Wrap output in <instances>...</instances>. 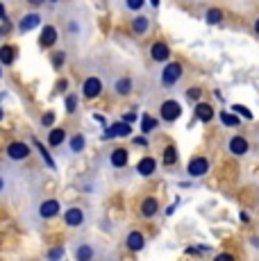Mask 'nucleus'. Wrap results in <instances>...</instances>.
Returning a JSON list of instances; mask_svg holds the SVG:
<instances>
[{
	"label": "nucleus",
	"mask_w": 259,
	"mask_h": 261,
	"mask_svg": "<svg viewBox=\"0 0 259 261\" xmlns=\"http://www.w3.org/2000/svg\"><path fill=\"white\" fill-rule=\"evenodd\" d=\"M180 77H182V66L177 62H171V64H166V66H164V71H162V84L166 89L175 87V84L180 82Z\"/></svg>",
	"instance_id": "f257e3e1"
},
{
	"label": "nucleus",
	"mask_w": 259,
	"mask_h": 261,
	"mask_svg": "<svg viewBox=\"0 0 259 261\" xmlns=\"http://www.w3.org/2000/svg\"><path fill=\"white\" fill-rule=\"evenodd\" d=\"M82 93L87 100H93L102 93V80L100 77H87L82 84Z\"/></svg>",
	"instance_id": "f03ea898"
},
{
	"label": "nucleus",
	"mask_w": 259,
	"mask_h": 261,
	"mask_svg": "<svg viewBox=\"0 0 259 261\" xmlns=\"http://www.w3.org/2000/svg\"><path fill=\"white\" fill-rule=\"evenodd\" d=\"M182 114V107L175 102V100H166V102L162 105V109H159V116L164 120H168V123H173V120H177Z\"/></svg>",
	"instance_id": "7ed1b4c3"
},
{
	"label": "nucleus",
	"mask_w": 259,
	"mask_h": 261,
	"mask_svg": "<svg viewBox=\"0 0 259 261\" xmlns=\"http://www.w3.org/2000/svg\"><path fill=\"white\" fill-rule=\"evenodd\" d=\"M7 157L14 159V162H23V159L30 157V148L21 141H14V143L7 145Z\"/></svg>",
	"instance_id": "20e7f679"
},
{
	"label": "nucleus",
	"mask_w": 259,
	"mask_h": 261,
	"mask_svg": "<svg viewBox=\"0 0 259 261\" xmlns=\"http://www.w3.org/2000/svg\"><path fill=\"white\" fill-rule=\"evenodd\" d=\"M84 220H87V214H84L80 207H71L66 214H64V223H66L68 227H82Z\"/></svg>",
	"instance_id": "39448f33"
},
{
	"label": "nucleus",
	"mask_w": 259,
	"mask_h": 261,
	"mask_svg": "<svg viewBox=\"0 0 259 261\" xmlns=\"http://www.w3.org/2000/svg\"><path fill=\"white\" fill-rule=\"evenodd\" d=\"M207 170H209V162L205 157H193L187 166V173L191 175V177H202Z\"/></svg>",
	"instance_id": "423d86ee"
},
{
	"label": "nucleus",
	"mask_w": 259,
	"mask_h": 261,
	"mask_svg": "<svg viewBox=\"0 0 259 261\" xmlns=\"http://www.w3.org/2000/svg\"><path fill=\"white\" fill-rule=\"evenodd\" d=\"M132 134V127H130V123H114L112 127H107L105 129V134H102V139H116V137H130Z\"/></svg>",
	"instance_id": "0eeeda50"
},
{
	"label": "nucleus",
	"mask_w": 259,
	"mask_h": 261,
	"mask_svg": "<svg viewBox=\"0 0 259 261\" xmlns=\"http://www.w3.org/2000/svg\"><path fill=\"white\" fill-rule=\"evenodd\" d=\"M150 57L155 59V62H166V59L171 57V50H168V46L164 41H155L150 48Z\"/></svg>",
	"instance_id": "6e6552de"
},
{
	"label": "nucleus",
	"mask_w": 259,
	"mask_h": 261,
	"mask_svg": "<svg viewBox=\"0 0 259 261\" xmlns=\"http://www.w3.org/2000/svg\"><path fill=\"white\" fill-rule=\"evenodd\" d=\"M39 43H41V48H53L55 43H57V30H55L53 25H46V28L41 30V39H39Z\"/></svg>",
	"instance_id": "1a4fd4ad"
},
{
	"label": "nucleus",
	"mask_w": 259,
	"mask_h": 261,
	"mask_svg": "<svg viewBox=\"0 0 259 261\" xmlns=\"http://www.w3.org/2000/svg\"><path fill=\"white\" fill-rule=\"evenodd\" d=\"M59 214V202L57 200H46V202H41V207H39V216L41 218H55V216Z\"/></svg>",
	"instance_id": "9d476101"
},
{
	"label": "nucleus",
	"mask_w": 259,
	"mask_h": 261,
	"mask_svg": "<svg viewBox=\"0 0 259 261\" xmlns=\"http://www.w3.org/2000/svg\"><path fill=\"white\" fill-rule=\"evenodd\" d=\"M248 148H250V145H248V141H246L243 137H232V139H230V152H232V154H237V157L246 154V152H248Z\"/></svg>",
	"instance_id": "9b49d317"
},
{
	"label": "nucleus",
	"mask_w": 259,
	"mask_h": 261,
	"mask_svg": "<svg viewBox=\"0 0 259 261\" xmlns=\"http://www.w3.org/2000/svg\"><path fill=\"white\" fill-rule=\"evenodd\" d=\"M193 114H196V118L202 120V123H209V120L214 118V109H212V105L209 102H198Z\"/></svg>",
	"instance_id": "f8f14e48"
},
{
	"label": "nucleus",
	"mask_w": 259,
	"mask_h": 261,
	"mask_svg": "<svg viewBox=\"0 0 259 261\" xmlns=\"http://www.w3.org/2000/svg\"><path fill=\"white\" fill-rule=\"evenodd\" d=\"M137 170H139V175H143V177H148V175H152L157 170V162L152 157H143L141 162L137 164Z\"/></svg>",
	"instance_id": "ddd939ff"
},
{
	"label": "nucleus",
	"mask_w": 259,
	"mask_h": 261,
	"mask_svg": "<svg viewBox=\"0 0 259 261\" xmlns=\"http://www.w3.org/2000/svg\"><path fill=\"white\" fill-rule=\"evenodd\" d=\"M39 23H41V16H39V14H28V16L21 18L18 30H21V32H30V30H34Z\"/></svg>",
	"instance_id": "4468645a"
},
{
	"label": "nucleus",
	"mask_w": 259,
	"mask_h": 261,
	"mask_svg": "<svg viewBox=\"0 0 259 261\" xmlns=\"http://www.w3.org/2000/svg\"><path fill=\"white\" fill-rule=\"evenodd\" d=\"M109 162H112L114 168H123V166L127 164V150H125V148L112 150V157H109Z\"/></svg>",
	"instance_id": "2eb2a0df"
},
{
	"label": "nucleus",
	"mask_w": 259,
	"mask_h": 261,
	"mask_svg": "<svg viewBox=\"0 0 259 261\" xmlns=\"http://www.w3.org/2000/svg\"><path fill=\"white\" fill-rule=\"evenodd\" d=\"M159 212V202L155 198H146L141 202V216H146V218H152Z\"/></svg>",
	"instance_id": "dca6fc26"
},
{
	"label": "nucleus",
	"mask_w": 259,
	"mask_h": 261,
	"mask_svg": "<svg viewBox=\"0 0 259 261\" xmlns=\"http://www.w3.org/2000/svg\"><path fill=\"white\" fill-rule=\"evenodd\" d=\"M125 243H127L130 250H143V245H146V239H143L141 232H130Z\"/></svg>",
	"instance_id": "f3484780"
},
{
	"label": "nucleus",
	"mask_w": 259,
	"mask_h": 261,
	"mask_svg": "<svg viewBox=\"0 0 259 261\" xmlns=\"http://www.w3.org/2000/svg\"><path fill=\"white\" fill-rule=\"evenodd\" d=\"M148 30H150V21H148L146 16H137L132 21V32L134 34H146Z\"/></svg>",
	"instance_id": "a211bd4d"
},
{
	"label": "nucleus",
	"mask_w": 259,
	"mask_h": 261,
	"mask_svg": "<svg viewBox=\"0 0 259 261\" xmlns=\"http://www.w3.org/2000/svg\"><path fill=\"white\" fill-rule=\"evenodd\" d=\"M114 91H116L118 95H127L130 91H132V80L130 77H121L114 82Z\"/></svg>",
	"instance_id": "6ab92c4d"
},
{
	"label": "nucleus",
	"mask_w": 259,
	"mask_h": 261,
	"mask_svg": "<svg viewBox=\"0 0 259 261\" xmlns=\"http://www.w3.org/2000/svg\"><path fill=\"white\" fill-rule=\"evenodd\" d=\"M14 59H16V50L12 46H3L0 48V64H14Z\"/></svg>",
	"instance_id": "aec40b11"
},
{
	"label": "nucleus",
	"mask_w": 259,
	"mask_h": 261,
	"mask_svg": "<svg viewBox=\"0 0 259 261\" xmlns=\"http://www.w3.org/2000/svg\"><path fill=\"white\" fill-rule=\"evenodd\" d=\"M64 139H66V132H64V129H53V132L48 134V143H50L53 148L62 145V143H64Z\"/></svg>",
	"instance_id": "412c9836"
},
{
	"label": "nucleus",
	"mask_w": 259,
	"mask_h": 261,
	"mask_svg": "<svg viewBox=\"0 0 259 261\" xmlns=\"http://www.w3.org/2000/svg\"><path fill=\"white\" fill-rule=\"evenodd\" d=\"M164 164H166V166H175L177 164V150L173 148V145H168V148L164 150Z\"/></svg>",
	"instance_id": "4be33fe9"
},
{
	"label": "nucleus",
	"mask_w": 259,
	"mask_h": 261,
	"mask_svg": "<svg viewBox=\"0 0 259 261\" xmlns=\"http://www.w3.org/2000/svg\"><path fill=\"white\" fill-rule=\"evenodd\" d=\"M75 257L82 259V261H87V259H93V257H96V252H93L89 245H80V248L75 250Z\"/></svg>",
	"instance_id": "5701e85b"
},
{
	"label": "nucleus",
	"mask_w": 259,
	"mask_h": 261,
	"mask_svg": "<svg viewBox=\"0 0 259 261\" xmlns=\"http://www.w3.org/2000/svg\"><path fill=\"white\" fill-rule=\"evenodd\" d=\"M155 127H157V120H155V116H143V118H141V132H143V134L152 132Z\"/></svg>",
	"instance_id": "b1692460"
},
{
	"label": "nucleus",
	"mask_w": 259,
	"mask_h": 261,
	"mask_svg": "<svg viewBox=\"0 0 259 261\" xmlns=\"http://www.w3.org/2000/svg\"><path fill=\"white\" fill-rule=\"evenodd\" d=\"M221 123L225 125V127H237L241 120L234 116V114H230V112H223V114H221Z\"/></svg>",
	"instance_id": "393cba45"
},
{
	"label": "nucleus",
	"mask_w": 259,
	"mask_h": 261,
	"mask_svg": "<svg viewBox=\"0 0 259 261\" xmlns=\"http://www.w3.org/2000/svg\"><path fill=\"white\" fill-rule=\"evenodd\" d=\"M221 21H223V12H221V9H209V12H207V23L209 25H216Z\"/></svg>",
	"instance_id": "a878e982"
},
{
	"label": "nucleus",
	"mask_w": 259,
	"mask_h": 261,
	"mask_svg": "<svg viewBox=\"0 0 259 261\" xmlns=\"http://www.w3.org/2000/svg\"><path fill=\"white\" fill-rule=\"evenodd\" d=\"M84 145H87L84 137L77 134V137H73V141H71V152H80V150H84Z\"/></svg>",
	"instance_id": "bb28decb"
},
{
	"label": "nucleus",
	"mask_w": 259,
	"mask_h": 261,
	"mask_svg": "<svg viewBox=\"0 0 259 261\" xmlns=\"http://www.w3.org/2000/svg\"><path fill=\"white\" fill-rule=\"evenodd\" d=\"M75 109H77V95L68 93V95H66V112H68V114H73Z\"/></svg>",
	"instance_id": "cd10ccee"
},
{
	"label": "nucleus",
	"mask_w": 259,
	"mask_h": 261,
	"mask_svg": "<svg viewBox=\"0 0 259 261\" xmlns=\"http://www.w3.org/2000/svg\"><path fill=\"white\" fill-rule=\"evenodd\" d=\"M232 112L241 114V116L246 118V120H252V112H250V109H246V107H243V105H234V107H232Z\"/></svg>",
	"instance_id": "c85d7f7f"
},
{
	"label": "nucleus",
	"mask_w": 259,
	"mask_h": 261,
	"mask_svg": "<svg viewBox=\"0 0 259 261\" xmlns=\"http://www.w3.org/2000/svg\"><path fill=\"white\" fill-rule=\"evenodd\" d=\"M64 62H66V53H55L53 55V66L55 68H62Z\"/></svg>",
	"instance_id": "c756f323"
},
{
	"label": "nucleus",
	"mask_w": 259,
	"mask_h": 261,
	"mask_svg": "<svg viewBox=\"0 0 259 261\" xmlns=\"http://www.w3.org/2000/svg\"><path fill=\"white\" fill-rule=\"evenodd\" d=\"M143 3H146V0H125V7L132 9V12H139V9L143 7Z\"/></svg>",
	"instance_id": "7c9ffc66"
},
{
	"label": "nucleus",
	"mask_w": 259,
	"mask_h": 261,
	"mask_svg": "<svg viewBox=\"0 0 259 261\" xmlns=\"http://www.w3.org/2000/svg\"><path fill=\"white\" fill-rule=\"evenodd\" d=\"M37 148H39V152H41V157L46 159V164H48V166H50V168H55V162H53V157H50V154L46 152V148H43V145L39 143V141H37Z\"/></svg>",
	"instance_id": "2f4dec72"
},
{
	"label": "nucleus",
	"mask_w": 259,
	"mask_h": 261,
	"mask_svg": "<svg viewBox=\"0 0 259 261\" xmlns=\"http://www.w3.org/2000/svg\"><path fill=\"white\" fill-rule=\"evenodd\" d=\"M53 123H55V114H53V112L43 114V118H41V125H43V127H50Z\"/></svg>",
	"instance_id": "473e14b6"
},
{
	"label": "nucleus",
	"mask_w": 259,
	"mask_h": 261,
	"mask_svg": "<svg viewBox=\"0 0 259 261\" xmlns=\"http://www.w3.org/2000/svg\"><path fill=\"white\" fill-rule=\"evenodd\" d=\"M187 98H189V100H198V98H200V89H198V87L189 89V91H187Z\"/></svg>",
	"instance_id": "72a5a7b5"
},
{
	"label": "nucleus",
	"mask_w": 259,
	"mask_h": 261,
	"mask_svg": "<svg viewBox=\"0 0 259 261\" xmlns=\"http://www.w3.org/2000/svg\"><path fill=\"white\" fill-rule=\"evenodd\" d=\"M7 187H9V182H7V177H5V173H0V195L7 191Z\"/></svg>",
	"instance_id": "f704fd0d"
},
{
	"label": "nucleus",
	"mask_w": 259,
	"mask_h": 261,
	"mask_svg": "<svg viewBox=\"0 0 259 261\" xmlns=\"http://www.w3.org/2000/svg\"><path fill=\"white\" fill-rule=\"evenodd\" d=\"M62 254H64V250H50V252H48V257H50V259H59V257H62Z\"/></svg>",
	"instance_id": "c9c22d12"
},
{
	"label": "nucleus",
	"mask_w": 259,
	"mask_h": 261,
	"mask_svg": "<svg viewBox=\"0 0 259 261\" xmlns=\"http://www.w3.org/2000/svg\"><path fill=\"white\" fill-rule=\"evenodd\" d=\"M68 89V82L66 80H59V84H57V91H66Z\"/></svg>",
	"instance_id": "e433bc0d"
},
{
	"label": "nucleus",
	"mask_w": 259,
	"mask_h": 261,
	"mask_svg": "<svg viewBox=\"0 0 259 261\" xmlns=\"http://www.w3.org/2000/svg\"><path fill=\"white\" fill-rule=\"evenodd\" d=\"M123 120H125V123H134V120H137V114H125Z\"/></svg>",
	"instance_id": "4c0bfd02"
},
{
	"label": "nucleus",
	"mask_w": 259,
	"mask_h": 261,
	"mask_svg": "<svg viewBox=\"0 0 259 261\" xmlns=\"http://www.w3.org/2000/svg\"><path fill=\"white\" fill-rule=\"evenodd\" d=\"M216 259H218V261H234V257H232V254H218Z\"/></svg>",
	"instance_id": "58836bf2"
},
{
	"label": "nucleus",
	"mask_w": 259,
	"mask_h": 261,
	"mask_svg": "<svg viewBox=\"0 0 259 261\" xmlns=\"http://www.w3.org/2000/svg\"><path fill=\"white\" fill-rule=\"evenodd\" d=\"M93 118H96L100 125H105V116H102V114H93Z\"/></svg>",
	"instance_id": "ea45409f"
},
{
	"label": "nucleus",
	"mask_w": 259,
	"mask_h": 261,
	"mask_svg": "<svg viewBox=\"0 0 259 261\" xmlns=\"http://www.w3.org/2000/svg\"><path fill=\"white\" fill-rule=\"evenodd\" d=\"M241 220H243V223H248V220H250V216H248L246 212H241Z\"/></svg>",
	"instance_id": "a19ab883"
},
{
	"label": "nucleus",
	"mask_w": 259,
	"mask_h": 261,
	"mask_svg": "<svg viewBox=\"0 0 259 261\" xmlns=\"http://www.w3.org/2000/svg\"><path fill=\"white\" fill-rule=\"evenodd\" d=\"M134 143H137V145H146V139H143V137H139V139H137V141H134Z\"/></svg>",
	"instance_id": "79ce46f5"
},
{
	"label": "nucleus",
	"mask_w": 259,
	"mask_h": 261,
	"mask_svg": "<svg viewBox=\"0 0 259 261\" xmlns=\"http://www.w3.org/2000/svg\"><path fill=\"white\" fill-rule=\"evenodd\" d=\"M0 18H5V7L0 5Z\"/></svg>",
	"instance_id": "37998d69"
},
{
	"label": "nucleus",
	"mask_w": 259,
	"mask_h": 261,
	"mask_svg": "<svg viewBox=\"0 0 259 261\" xmlns=\"http://www.w3.org/2000/svg\"><path fill=\"white\" fill-rule=\"evenodd\" d=\"M255 32L259 34V18H257V21H255Z\"/></svg>",
	"instance_id": "c03bdc74"
},
{
	"label": "nucleus",
	"mask_w": 259,
	"mask_h": 261,
	"mask_svg": "<svg viewBox=\"0 0 259 261\" xmlns=\"http://www.w3.org/2000/svg\"><path fill=\"white\" fill-rule=\"evenodd\" d=\"M152 3V7H159V0H150Z\"/></svg>",
	"instance_id": "a18cd8bd"
},
{
	"label": "nucleus",
	"mask_w": 259,
	"mask_h": 261,
	"mask_svg": "<svg viewBox=\"0 0 259 261\" xmlns=\"http://www.w3.org/2000/svg\"><path fill=\"white\" fill-rule=\"evenodd\" d=\"M30 3H32V5H39V3H43V0H30Z\"/></svg>",
	"instance_id": "49530a36"
},
{
	"label": "nucleus",
	"mask_w": 259,
	"mask_h": 261,
	"mask_svg": "<svg viewBox=\"0 0 259 261\" xmlns=\"http://www.w3.org/2000/svg\"><path fill=\"white\" fill-rule=\"evenodd\" d=\"M3 34H5V30H3V28H0V39H3Z\"/></svg>",
	"instance_id": "de8ad7c7"
},
{
	"label": "nucleus",
	"mask_w": 259,
	"mask_h": 261,
	"mask_svg": "<svg viewBox=\"0 0 259 261\" xmlns=\"http://www.w3.org/2000/svg\"><path fill=\"white\" fill-rule=\"evenodd\" d=\"M0 77H3V68H0Z\"/></svg>",
	"instance_id": "09e8293b"
},
{
	"label": "nucleus",
	"mask_w": 259,
	"mask_h": 261,
	"mask_svg": "<svg viewBox=\"0 0 259 261\" xmlns=\"http://www.w3.org/2000/svg\"><path fill=\"white\" fill-rule=\"evenodd\" d=\"M0 118H3V112H0Z\"/></svg>",
	"instance_id": "8fccbe9b"
}]
</instances>
